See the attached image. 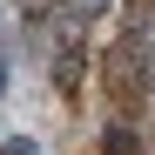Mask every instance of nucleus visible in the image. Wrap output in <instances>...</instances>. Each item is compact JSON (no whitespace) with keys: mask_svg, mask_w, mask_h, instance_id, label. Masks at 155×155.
Wrapping results in <instances>:
<instances>
[{"mask_svg":"<svg viewBox=\"0 0 155 155\" xmlns=\"http://www.w3.org/2000/svg\"><path fill=\"white\" fill-rule=\"evenodd\" d=\"M81 68H88V54H81V47H68L61 68H54V81H61V88H74V81H81Z\"/></svg>","mask_w":155,"mask_h":155,"instance_id":"obj_1","label":"nucleus"},{"mask_svg":"<svg viewBox=\"0 0 155 155\" xmlns=\"http://www.w3.org/2000/svg\"><path fill=\"white\" fill-rule=\"evenodd\" d=\"M108 155H135V135L128 128H108Z\"/></svg>","mask_w":155,"mask_h":155,"instance_id":"obj_2","label":"nucleus"},{"mask_svg":"<svg viewBox=\"0 0 155 155\" xmlns=\"http://www.w3.org/2000/svg\"><path fill=\"white\" fill-rule=\"evenodd\" d=\"M0 155H41V148H34L27 135H14V142H0Z\"/></svg>","mask_w":155,"mask_h":155,"instance_id":"obj_3","label":"nucleus"},{"mask_svg":"<svg viewBox=\"0 0 155 155\" xmlns=\"http://www.w3.org/2000/svg\"><path fill=\"white\" fill-rule=\"evenodd\" d=\"M101 7H108V0H88V7H81V14H101Z\"/></svg>","mask_w":155,"mask_h":155,"instance_id":"obj_4","label":"nucleus"}]
</instances>
